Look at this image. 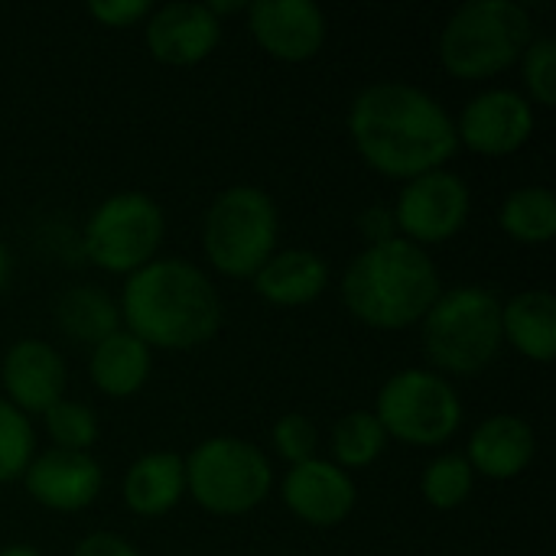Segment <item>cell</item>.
Segmentation results:
<instances>
[{"mask_svg":"<svg viewBox=\"0 0 556 556\" xmlns=\"http://www.w3.org/2000/svg\"><path fill=\"white\" fill-rule=\"evenodd\" d=\"M345 127L362 163L397 182L443 169L459 153L456 121L446 104L401 78L365 85L349 104Z\"/></svg>","mask_w":556,"mask_h":556,"instance_id":"6da1fadb","label":"cell"},{"mask_svg":"<svg viewBox=\"0 0 556 556\" xmlns=\"http://www.w3.org/2000/svg\"><path fill=\"white\" fill-rule=\"evenodd\" d=\"M121 326L150 352H192L208 345L225 319L212 277L186 257H156L121 287Z\"/></svg>","mask_w":556,"mask_h":556,"instance_id":"7a4b0ae2","label":"cell"},{"mask_svg":"<svg viewBox=\"0 0 556 556\" xmlns=\"http://www.w3.org/2000/svg\"><path fill=\"white\" fill-rule=\"evenodd\" d=\"M440 293L443 277L437 261L430 251L404 238L365 244L339 280V296L349 316L375 332L420 326Z\"/></svg>","mask_w":556,"mask_h":556,"instance_id":"3957f363","label":"cell"},{"mask_svg":"<svg viewBox=\"0 0 556 556\" xmlns=\"http://www.w3.org/2000/svg\"><path fill=\"white\" fill-rule=\"evenodd\" d=\"M417 329L433 371L450 381L482 375L505 349L502 296L479 283L443 287Z\"/></svg>","mask_w":556,"mask_h":556,"instance_id":"277c9868","label":"cell"},{"mask_svg":"<svg viewBox=\"0 0 556 556\" xmlns=\"http://www.w3.org/2000/svg\"><path fill=\"white\" fill-rule=\"evenodd\" d=\"M534 36V16L518 0H466L443 23L437 55L446 75L485 81L515 68Z\"/></svg>","mask_w":556,"mask_h":556,"instance_id":"5b68a950","label":"cell"},{"mask_svg":"<svg viewBox=\"0 0 556 556\" xmlns=\"http://www.w3.org/2000/svg\"><path fill=\"white\" fill-rule=\"evenodd\" d=\"M280 212L267 189L235 182L222 189L202 218V254L228 280H251L277 251Z\"/></svg>","mask_w":556,"mask_h":556,"instance_id":"8992f818","label":"cell"},{"mask_svg":"<svg viewBox=\"0 0 556 556\" xmlns=\"http://www.w3.org/2000/svg\"><path fill=\"white\" fill-rule=\"evenodd\" d=\"M186 463V495L215 518H241L261 508L274 489L270 456L231 433L205 437L192 446Z\"/></svg>","mask_w":556,"mask_h":556,"instance_id":"52a82bcc","label":"cell"},{"mask_svg":"<svg viewBox=\"0 0 556 556\" xmlns=\"http://www.w3.org/2000/svg\"><path fill=\"white\" fill-rule=\"evenodd\" d=\"M371 414L391 443L410 450H443L459 433L466 407L453 381L440 371L401 368L381 384Z\"/></svg>","mask_w":556,"mask_h":556,"instance_id":"ba28073f","label":"cell"},{"mask_svg":"<svg viewBox=\"0 0 556 556\" xmlns=\"http://www.w3.org/2000/svg\"><path fill=\"white\" fill-rule=\"evenodd\" d=\"M166 238V215L160 202L147 192L127 189L101 199L85 228H81V251L88 264L104 274L130 277L150 261L160 257Z\"/></svg>","mask_w":556,"mask_h":556,"instance_id":"9c48e42d","label":"cell"},{"mask_svg":"<svg viewBox=\"0 0 556 556\" xmlns=\"http://www.w3.org/2000/svg\"><path fill=\"white\" fill-rule=\"evenodd\" d=\"M391 212H394L397 238L430 251L437 244L453 241L466 228L472 212V192L456 169L443 166L417 179H407Z\"/></svg>","mask_w":556,"mask_h":556,"instance_id":"30bf717a","label":"cell"},{"mask_svg":"<svg viewBox=\"0 0 556 556\" xmlns=\"http://www.w3.org/2000/svg\"><path fill=\"white\" fill-rule=\"evenodd\" d=\"M453 121L459 147L489 160H502L528 147L538 127V111L521 91L495 85L472 94Z\"/></svg>","mask_w":556,"mask_h":556,"instance_id":"8fae6325","label":"cell"},{"mask_svg":"<svg viewBox=\"0 0 556 556\" xmlns=\"http://www.w3.org/2000/svg\"><path fill=\"white\" fill-rule=\"evenodd\" d=\"M244 20L257 49L287 65L316 59L329 39V20L313 0H254Z\"/></svg>","mask_w":556,"mask_h":556,"instance_id":"7c38bea8","label":"cell"},{"mask_svg":"<svg viewBox=\"0 0 556 556\" xmlns=\"http://www.w3.org/2000/svg\"><path fill=\"white\" fill-rule=\"evenodd\" d=\"M280 502L306 528L329 531L352 518V511L358 505V485L332 459L316 456V459H306L283 472Z\"/></svg>","mask_w":556,"mask_h":556,"instance_id":"4fadbf2b","label":"cell"},{"mask_svg":"<svg viewBox=\"0 0 556 556\" xmlns=\"http://www.w3.org/2000/svg\"><path fill=\"white\" fill-rule=\"evenodd\" d=\"M222 20L205 0H169L150 10L143 20L147 52L173 68H192L205 62L222 42Z\"/></svg>","mask_w":556,"mask_h":556,"instance_id":"5bb4252c","label":"cell"},{"mask_svg":"<svg viewBox=\"0 0 556 556\" xmlns=\"http://www.w3.org/2000/svg\"><path fill=\"white\" fill-rule=\"evenodd\" d=\"M65 358L46 339H16L0 358V397L29 420L59 404L65 397Z\"/></svg>","mask_w":556,"mask_h":556,"instance_id":"9a60e30c","label":"cell"},{"mask_svg":"<svg viewBox=\"0 0 556 556\" xmlns=\"http://www.w3.org/2000/svg\"><path fill=\"white\" fill-rule=\"evenodd\" d=\"M26 495L55 515H78L91 508L104 489V469L91 453H68V450H42L23 472Z\"/></svg>","mask_w":556,"mask_h":556,"instance_id":"2e32d148","label":"cell"},{"mask_svg":"<svg viewBox=\"0 0 556 556\" xmlns=\"http://www.w3.org/2000/svg\"><path fill=\"white\" fill-rule=\"evenodd\" d=\"M463 456L476 479L515 482L538 459V430L521 414H492L472 430Z\"/></svg>","mask_w":556,"mask_h":556,"instance_id":"e0dca14e","label":"cell"},{"mask_svg":"<svg viewBox=\"0 0 556 556\" xmlns=\"http://www.w3.org/2000/svg\"><path fill=\"white\" fill-rule=\"evenodd\" d=\"M254 293L277 309H300L316 303L329 287V264L313 248H277L270 261L251 277Z\"/></svg>","mask_w":556,"mask_h":556,"instance_id":"ac0fdd59","label":"cell"},{"mask_svg":"<svg viewBox=\"0 0 556 556\" xmlns=\"http://www.w3.org/2000/svg\"><path fill=\"white\" fill-rule=\"evenodd\" d=\"M121 495L137 518H166L186 498V463L173 450H153L137 456L121 482Z\"/></svg>","mask_w":556,"mask_h":556,"instance_id":"d6986e66","label":"cell"},{"mask_svg":"<svg viewBox=\"0 0 556 556\" xmlns=\"http://www.w3.org/2000/svg\"><path fill=\"white\" fill-rule=\"evenodd\" d=\"M150 375H153V352L124 326L108 339H101L98 345H91L88 352V378L94 391H101L104 397L114 401L137 397L147 388Z\"/></svg>","mask_w":556,"mask_h":556,"instance_id":"ffe728a7","label":"cell"},{"mask_svg":"<svg viewBox=\"0 0 556 556\" xmlns=\"http://www.w3.org/2000/svg\"><path fill=\"white\" fill-rule=\"evenodd\" d=\"M502 339L521 358L547 365L556 355V296L551 290H521L502 300Z\"/></svg>","mask_w":556,"mask_h":556,"instance_id":"44dd1931","label":"cell"},{"mask_svg":"<svg viewBox=\"0 0 556 556\" xmlns=\"http://www.w3.org/2000/svg\"><path fill=\"white\" fill-rule=\"evenodd\" d=\"M55 326L72 342L91 349L121 329V309L108 290L94 283H75L55 300Z\"/></svg>","mask_w":556,"mask_h":556,"instance_id":"7402d4cb","label":"cell"},{"mask_svg":"<svg viewBox=\"0 0 556 556\" xmlns=\"http://www.w3.org/2000/svg\"><path fill=\"white\" fill-rule=\"evenodd\" d=\"M498 228L525 248H544L556 238V195L551 186H518L498 205Z\"/></svg>","mask_w":556,"mask_h":556,"instance_id":"603a6c76","label":"cell"},{"mask_svg":"<svg viewBox=\"0 0 556 556\" xmlns=\"http://www.w3.org/2000/svg\"><path fill=\"white\" fill-rule=\"evenodd\" d=\"M391 446L384 427L378 424V417L371 410H349L336 420L332 433H329V450H332V463L339 469H345L349 476L358 469L375 466L384 450Z\"/></svg>","mask_w":556,"mask_h":556,"instance_id":"cb8c5ba5","label":"cell"},{"mask_svg":"<svg viewBox=\"0 0 556 556\" xmlns=\"http://www.w3.org/2000/svg\"><path fill=\"white\" fill-rule=\"evenodd\" d=\"M476 492V472L463 453H440L427 463L420 476V495L433 511H456Z\"/></svg>","mask_w":556,"mask_h":556,"instance_id":"d4e9b609","label":"cell"},{"mask_svg":"<svg viewBox=\"0 0 556 556\" xmlns=\"http://www.w3.org/2000/svg\"><path fill=\"white\" fill-rule=\"evenodd\" d=\"M42 427L52 450H68V453H91V446L101 437L98 414L88 404L68 397H62L42 414Z\"/></svg>","mask_w":556,"mask_h":556,"instance_id":"484cf974","label":"cell"},{"mask_svg":"<svg viewBox=\"0 0 556 556\" xmlns=\"http://www.w3.org/2000/svg\"><path fill=\"white\" fill-rule=\"evenodd\" d=\"M36 456V427L0 397V485L20 482Z\"/></svg>","mask_w":556,"mask_h":556,"instance_id":"4316f807","label":"cell"},{"mask_svg":"<svg viewBox=\"0 0 556 556\" xmlns=\"http://www.w3.org/2000/svg\"><path fill=\"white\" fill-rule=\"evenodd\" d=\"M521 68V94L534 104L551 111L556 108V39L534 36L531 46L518 59Z\"/></svg>","mask_w":556,"mask_h":556,"instance_id":"83f0119b","label":"cell"},{"mask_svg":"<svg viewBox=\"0 0 556 556\" xmlns=\"http://www.w3.org/2000/svg\"><path fill=\"white\" fill-rule=\"evenodd\" d=\"M270 450L280 463L290 466H300L306 459H316V450H319V430L316 424L306 417V414H283L277 417V424L270 427Z\"/></svg>","mask_w":556,"mask_h":556,"instance_id":"f1b7e54d","label":"cell"},{"mask_svg":"<svg viewBox=\"0 0 556 556\" xmlns=\"http://www.w3.org/2000/svg\"><path fill=\"white\" fill-rule=\"evenodd\" d=\"M88 16L108 29H130V26H143V20L150 16L153 3L150 0H91Z\"/></svg>","mask_w":556,"mask_h":556,"instance_id":"f546056e","label":"cell"},{"mask_svg":"<svg viewBox=\"0 0 556 556\" xmlns=\"http://www.w3.org/2000/svg\"><path fill=\"white\" fill-rule=\"evenodd\" d=\"M358 231L365 238V244H381V241H391L397 238V225H394V212L391 205H368L362 215H358Z\"/></svg>","mask_w":556,"mask_h":556,"instance_id":"4dcf8cb0","label":"cell"},{"mask_svg":"<svg viewBox=\"0 0 556 556\" xmlns=\"http://www.w3.org/2000/svg\"><path fill=\"white\" fill-rule=\"evenodd\" d=\"M72 556H140V554H137V547H134L127 538H121V534H114V531H91V534H85V538L75 544Z\"/></svg>","mask_w":556,"mask_h":556,"instance_id":"1f68e13d","label":"cell"},{"mask_svg":"<svg viewBox=\"0 0 556 556\" xmlns=\"http://www.w3.org/2000/svg\"><path fill=\"white\" fill-rule=\"evenodd\" d=\"M205 7L225 23V16H235V13H244L248 10V3L244 0H205Z\"/></svg>","mask_w":556,"mask_h":556,"instance_id":"d6a6232c","label":"cell"},{"mask_svg":"<svg viewBox=\"0 0 556 556\" xmlns=\"http://www.w3.org/2000/svg\"><path fill=\"white\" fill-rule=\"evenodd\" d=\"M10 277H13V254H10V248L0 241V293L10 287Z\"/></svg>","mask_w":556,"mask_h":556,"instance_id":"836d02e7","label":"cell"},{"mask_svg":"<svg viewBox=\"0 0 556 556\" xmlns=\"http://www.w3.org/2000/svg\"><path fill=\"white\" fill-rule=\"evenodd\" d=\"M0 556H42L33 544H7L0 547Z\"/></svg>","mask_w":556,"mask_h":556,"instance_id":"e575fe53","label":"cell"}]
</instances>
